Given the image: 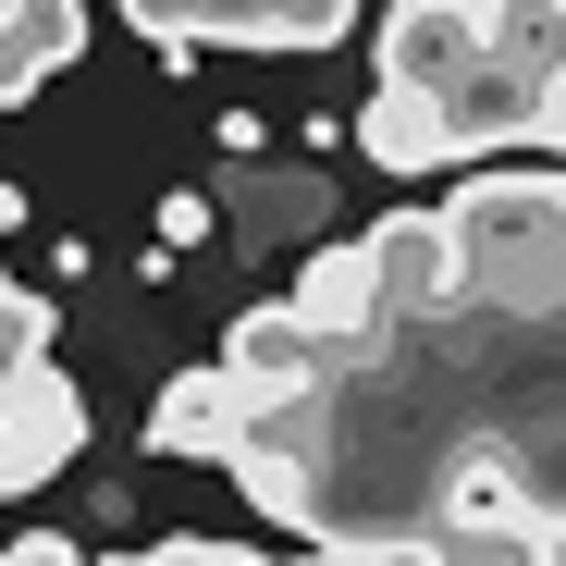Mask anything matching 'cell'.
<instances>
[{
    "label": "cell",
    "mask_w": 566,
    "mask_h": 566,
    "mask_svg": "<svg viewBox=\"0 0 566 566\" xmlns=\"http://www.w3.org/2000/svg\"><path fill=\"white\" fill-rule=\"evenodd\" d=\"M124 25L185 62V50H333L357 38V0H124Z\"/></svg>",
    "instance_id": "1"
},
{
    "label": "cell",
    "mask_w": 566,
    "mask_h": 566,
    "mask_svg": "<svg viewBox=\"0 0 566 566\" xmlns=\"http://www.w3.org/2000/svg\"><path fill=\"white\" fill-rule=\"evenodd\" d=\"M357 271H369V321H382V333H419V321L455 308V247H443L431 210H407V222H382V234H357Z\"/></svg>",
    "instance_id": "2"
},
{
    "label": "cell",
    "mask_w": 566,
    "mask_h": 566,
    "mask_svg": "<svg viewBox=\"0 0 566 566\" xmlns=\"http://www.w3.org/2000/svg\"><path fill=\"white\" fill-rule=\"evenodd\" d=\"M74 443H86V395L50 357L13 369V382H0V493H38L50 468H74Z\"/></svg>",
    "instance_id": "3"
},
{
    "label": "cell",
    "mask_w": 566,
    "mask_h": 566,
    "mask_svg": "<svg viewBox=\"0 0 566 566\" xmlns=\"http://www.w3.org/2000/svg\"><path fill=\"white\" fill-rule=\"evenodd\" d=\"M222 382L247 395V407H283V395H308V382H333V357H321V333L296 321V308H247L234 333H222Z\"/></svg>",
    "instance_id": "4"
},
{
    "label": "cell",
    "mask_w": 566,
    "mask_h": 566,
    "mask_svg": "<svg viewBox=\"0 0 566 566\" xmlns=\"http://www.w3.org/2000/svg\"><path fill=\"white\" fill-rule=\"evenodd\" d=\"M468 50H481V13H455V0H395L382 86H395V99H443V86L468 74Z\"/></svg>",
    "instance_id": "5"
},
{
    "label": "cell",
    "mask_w": 566,
    "mask_h": 566,
    "mask_svg": "<svg viewBox=\"0 0 566 566\" xmlns=\"http://www.w3.org/2000/svg\"><path fill=\"white\" fill-rule=\"evenodd\" d=\"M234 431H247V395L222 382V369H172V382L148 395V419H136V443L148 455H234Z\"/></svg>",
    "instance_id": "6"
},
{
    "label": "cell",
    "mask_w": 566,
    "mask_h": 566,
    "mask_svg": "<svg viewBox=\"0 0 566 566\" xmlns=\"http://www.w3.org/2000/svg\"><path fill=\"white\" fill-rule=\"evenodd\" d=\"M74 50H86V0H0V112L38 99Z\"/></svg>",
    "instance_id": "7"
},
{
    "label": "cell",
    "mask_w": 566,
    "mask_h": 566,
    "mask_svg": "<svg viewBox=\"0 0 566 566\" xmlns=\"http://www.w3.org/2000/svg\"><path fill=\"white\" fill-rule=\"evenodd\" d=\"M357 148L382 160V172H443L455 148H443V124L419 112V99H395V86H369V112H357Z\"/></svg>",
    "instance_id": "8"
},
{
    "label": "cell",
    "mask_w": 566,
    "mask_h": 566,
    "mask_svg": "<svg viewBox=\"0 0 566 566\" xmlns=\"http://www.w3.org/2000/svg\"><path fill=\"white\" fill-rule=\"evenodd\" d=\"M38 357H50V296L0 283V382H13V369H38Z\"/></svg>",
    "instance_id": "9"
},
{
    "label": "cell",
    "mask_w": 566,
    "mask_h": 566,
    "mask_svg": "<svg viewBox=\"0 0 566 566\" xmlns=\"http://www.w3.org/2000/svg\"><path fill=\"white\" fill-rule=\"evenodd\" d=\"M112 566H259L247 542H148V554H112Z\"/></svg>",
    "instance_id": "10"
},
{
    "label": "cell",
    "mask_w": 566,
    "mask_h": 566,
    "mask_svg": "<svg viewBox=\"0 0 566 566\" xmlns=\"http://www.w3.org/2000/svg\"><path fill=\"white\" fill-rule=\"evenodd\" d=\"M198 234H210V198H198V185H172V198H160V259L198 247Z\"/></svg>",
    "instance_id": "11"
},
{
    "label": "cell",
    "mask_w": 566,
    "mask_h": 566,
    "mask_svg": "<svg viewBox=\"0 0 566 566\" xmlns=\"http://www.w3.org/2000/svg\"><path fill=\"white\" fill-rule=\"evenodd\" d=\"M0 566H86L62 530H25V542H0Z\"/></svg>",
    "instance_id": "12"
},
{
    "label": "cell",
    "mask_w": 566,
    "mask_h": 566,
    "mask_svg": "<svg viewBox=\"0 0 566 566\" xmlns=\"http://www.w3.org/2000/svg\"><path fill=\"white\" fill-rule=\"evenodd\" d=\"M13 222H25V185H0V234H13Z\"/></svg>",
    "instance_id": "13"
},
{
    "label": "cell",
    "mask_w": 566,
    "mask_h": 566,
    "mask_svg": "<svg viewBox=\"0 0 566 566\" xmlns=\"http://www.w3.org/2000/svg\"><path fill=\"white\" fill-rule=\"evenodd\" d=\"M321 566H357V554H321Z\"/></svg>",
    "instance_id": "14"
}]
</instances>
